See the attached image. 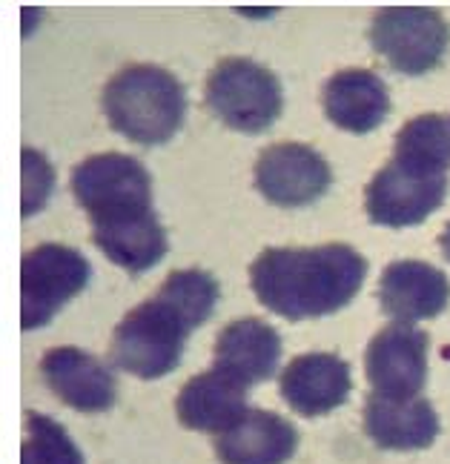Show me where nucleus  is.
Masks as SVG:
<instances>
[{"label": "nucleus", "mask_w": 450, "mask_h": 464, "mask_svg": "<svg viewBox=\"0 0 450 464\" xmlns=\"http://www.w3.org/2000/svg\"><path fill=\"white\" fill-rule=\"evenodd\" d=\"M281 335L261 318H239L215 338V370L236 379L247 390L269 382L279 372L281 362Z\"/></svg>", "instance_id": "obj_14"}, {"label": "nucleus", "mask_w": 450, "mask_h": 464, "mask_svg": "<svg viewBox=\"0 0 450 464\" xmlns=\"http://www.w3.org/2000/svg\"><path fill=\"white\" fill-rule=\"evenodd\" d=\"M427 353L430 338L425 330L405 321H390L370 338L365 353L370 392L387 399L422 396L427 384Z\"/></svg>", "instance_id": "obj_8"}, {"label": "nucleus", "mask_w": 450, "mask_h": 464, "mask_svg": "<svg viewBox=\"0 0 450 464\" xmlns=\"http://www.w3.org/2000/svg\"><path fill=\"white\" fill-rule=\"evenodd\" d=\"M393 164L416 178H447L450 118L439 112L416 115L396 132Z\"/></svg>", "instance_id": "obj_20"}, {"label": "nucleus", "mask_w": 450, "mask_h": 464, "mask_svg": "<svg viewBox=\"0 0 450 464\" xmlns=\"http://www.w3.org/2000/svg\"><path fill=\"white\" fill-rule=\"evenodd\" d=\"M370 44L393 72L419 78L442 66L450 46V24L427 6H387L373 17Z\"/></svg>", "instance_id": "obj_5"}, {"label": "nucleus", "mask_w": 450, "mask_h": 464, "mask_svg": "<svg viewBox=\"0 0 450 464\" xmlns=\"http://www.w3.org/2000/svg\"><path fill=\"white\" fill-rule=\"evenodd\" d=\"M72 195L89 221L152 209V178L138 158L101 152L72 169Z\"/></svg>", "instance_id": "obj_7"}, {"label": "nucleus", "mask_w": 450, "mask_h": 464, "mask_svg": "<svg viewBox=\"0 0 450 464\" xmlns=\"http://www.w3.org/2000/svg\"><path fill=\"white\" fill-rule=\"evenodd\" d=\"M321 106L333 127L367 135L390 115V89L373 69H341L324 81Z\"/></svg>", "instance_id": "obj_15"}, {"label": "nucleus", "mask_w": 450, "mask_h": 464, "mask_svg": "<svg viewBox=\"0 0 450 464\" xmlns=\"http://www.w3.org/2000/svg\"><path fill=\"white\" fill-rule=\"evenodd\" d=\"M52 187H55V172H52L49 160L41 152L24 150V218L34 216L49 201Z\"/></svg>", "instance_id": "obj_23"}, {"label": "nucleus", "mask_w": 450, "mask_h": 464, "mask_svg": "<svg viewBox=\"0 0 450 464\" xmlns=\"http://www.w3.org/2000/svg\"><path fill=\"white\" fill-rule=\"evenodd\" d=\"M333 169L318 150L308 144H273L256 160V189L284 209L310 207L328 195Z\"/></svg>", "instance_id": "obj_9"}, {"label": "nucleus", "mask_w": 450, "mask_h": 464, "mask_svg": "<svg viewBox=\"0 0 450 464\" xmlns=\"http://www.w3.org/2000/svg\"><path fill=\"white\" fill-rule=\"evenodd\" d=\"M158 295L167 298L178 313H184L190 324L198 330L210 321L215 304H219L221 290H219V281L204 270H178L167 276Z\"/></svg>", "instance_id": "obj_21"}, {"label": "nucleus", "mask_w": 450, "mask_h": 464, "mask_svg": "<svg viewBox=\"0 0 450 464\" xmlns=\"http://www.w3.org/2000/svg\"><path fill=\"white\" fill-rule=\"evenodd\" d=\"M204 101L224 127L244 135L269 130L284 110L279 78L249 58H227L215 66L207 78Z\"/></svg>", "instance_id": "obj_4"}, {"label": "nucleus", "mask_w": 450, "mask_h": 464, "mask_svg": "<svg viewBox=\"0 0 450 464\" xmlns=\"http://www.w3.org/2000/svg\"><path fill=\"white\" fill-rule=\"evenodd\" d=\"M296 450V424L273 410H247L227 433L215 436L221 464H287Z\"/></svg>", "instance_id": "obj_17"}, {"label": "nucleus", "mask_w": 450, "mask_h": 464, "mask_svg": "<svg viewBox=\"0 0 450 464\" xmlns=\"http://www.w3.org/2000/svg\"><path fill=\"white\" fill-rule=\"evenodd\" d=\"M41 379L78 413H103L118 399L115 372L81 347H55L41 359Z\"/></svg>", "instance_id": "obj_12"}, {"label": "nucleus", "mask_w": 450, "mask_h": 464, "mask_svg": "<svg viewBox=\"0 0 450 464\" xmlns=\"http://www.w3.org/2000/svg\"><path fill=\"white\" fill-rule=\"evenodd\" d=\"M93 278L89 261L66 244H41L21 261V327L41 330Z\"/></svg>", "instance_id": "obj_6"}, {"label": "nucleus", "mask_w": 450, "mask_h": 464, "mask_svg": "<svg viewBox=\"0 0 450 464\" xmlns=\"http://www.w3.org/2000/svg\"><path fill=\"white\" fill-rule=\"evenodd\" d=\"M279 392L298 416L318 419L350 399L353 372L336 353H304L281 370Z\"/></svg>", "instance_id": "obj_11"}, {"label": "nucleus", "mask_w": 450, "mask_h": 464, "mask_svg": "<svg viewBox=\"0 0 450 464\" xmlns=\"http://www.w3.org/2000/svg\"><path fill=\"white\" fill-rule=\"evenodd\" d=\"M247 410V387L215 367L192 376L175 399L178 421L187 430L212 436L227 433Z\"/></svg>", "instance_id": "obj_18"}, {"label": "nucleus", "mask_w": 450, "mask_h": 464, "mask_svg": "<svg viewBox=\"0 0 450 464\" xmlns=\"http://www.w3.org/2000/svg\"><path fill=\"white\" fill-rule=\"evenodd\" d=\"M21 464H83V453L52 416L26 413Z\"/></svg>", "instance_id": "obj_22"}, {"label": "nucleus", "mask_w": 450, "mask_h": 464, "mask_svg": "<svg viewBox=\"0 0 450 464\" xmlns=\"http://www.w3.org/2000/svg\"><path fill=\"white\" fill-rule=\"evenodd\" d=\"M365 433L382 450H425L439 436V413L425 396L387 399L370 392L365 401Z\"/></svg>", "instance_id": "obj_16"}, {"label": "nucleus", "mask_w": 450, "mask_h": 464, "mask_svg": "<svg viewBox=\"0 0 450 464\" xmlns=\"http://www.w3.org/2000/svg\"><path fill=\"white\" fill-rule=\"evenodd\" d=\"M93 241L101 253L132 276L147 273L164 261L170 241L155 209L93 221Z\"/></svg>", "instance_id": "obj_19"}, {"label": "nucleus", "mask_w": 450, "mask_h": 464, "mask_svg": "<svg viewBox=\"0 0 450 464\" xmlns=\"http://www.w3.org/2000/svg\"><path fill=\"white\" fill-rule=\"evenodd\" d=\"M192 333L195 327L187 315L155 293L121 318L112 333L110 355L118 370L143 382H155L170 376L181 364L187 338Z\"/></svg>", "instance_id": "obj_3"}, {"label": "nucleus", "mask_w": 450, "mask_h": 464, "mask_svg": "<svg viewBox=\"0 0 450 464\" xmlns=\"http://www.w3.org/2000/svg\"><path fill=\"white\" fill-rule=\"evenodd\" d=\"M101 103L110 127L141 147L167 144L187 118V92L181 81L152 63L121 69L103 86Z\"/></svg>", "instance_id": "obj_2"}, {"label": "nucleus", "mask_w": 450, "mask_h": 464, "mask_svg": "<svg viewBox=\"0 0 450 464\" xmlns=\"http://www.w3.org/2000/svg\"><path fill=\"white\" fill-rule=\"evenodd\" d=\"M447 198V178H416L390 160L370 178L365 212L376 227H416L427 221Z\"/></svg>", "instance_id": "obj_10"}, {"label": "nucleus", "mask_w": 450, "mask_h": 464, "mask_svg": "<svg viewBox=\"0 0 450 464\" xmlns=\"http://www.w3.org/2000/svg\"><path fill=\"white\" fill-rule=\"evenodd\" d=\"M439 249H442V256L450 261V221H447V227L442 229V236H439Z\"/></svg>", "instance_id": "obj_24"}, {"label": "nucleus", "mask_w": 450, "mask_h": 464, "mask_svg": "<svg viewBox=\"0 0 450 464\" xmlns=\"http://www.w3.org/2000/svg\"><path fill=\"white\" fill-rule=\"evenodd\" d=\"M367 278V258L350 244L269 246L249 264V284L261 304L287 321L345 310Z\"/></svg>", "instance_id": "obj_1"}, {"label": "nucleus", "mask_w": 450, "mask_h": 464, "mask_svg": "<svg viewBox=\"0 0 450 464\" xmlns=\"http://www.w3.org/2000/svg\"><path fill=\"white\" fill-rule=\"evenodd\" d=\"M379 304L393 321H405V324L430 321L447 310L450 281L439 266L427 261H393L379 278Z\"/></svg>", "instance_id": "obj_13"}]
</instances>
